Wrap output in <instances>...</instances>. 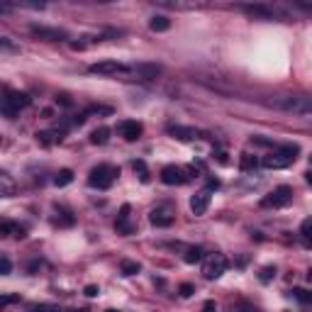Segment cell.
Instances as JSON below:
<instances>
[{"label": "cell", "instance_id": "obj_1", "mask_svg": "<svg viewBox=\"0 0 312 312\" xmlns=\"http://www.w3.org/2000/svg\"><path fill=\"white\" fill-rule=\"evenodd\" d=\"M271 105L278 108V110H283V112L300 115V117H305V115H310L312 112L310 98H305V95H283V98H278V100H271Z\"/></svg>", "mask_w": 312, "mask_h": 312}, {"label": "cell", "instance_id": "obj_2", "mask_svg": "<svg viewBox=\"0 0 312 312\" xmlns=\"http://www.w3.org/2000/svg\"><path fill=\"white\" fill-rule=\"evenodd\" d=\"M297 154H300V147H297V144H283L278 151L263 156V166H266V168H273V171L288 168V166L297 159Z\"/></svg>", "mask_w": 312, "mask_h": 312}, {"label": "cell", "instance_id": "obj_3", "mask_svg": "<svg viewBox=\"0 0 312 312\" xmlns=\"http://www.w3.org/2000/svg\"><path fill=\"white\" fill-rule=\"evenodd\" d=\"M120 176V168H115V166H108V164H100L95 166L91 171V176H88V185L91 188H98V190H105V188H110L112 181Z\"/></svg>", "mask_w": 312, "mask_h": 312}, {"label": "cell", "instance_id": "obj_4", "mask_svg": "<svg viewBox=\"0 0 312 312\" xmlns=\"http://www.w3.org/2000/svg\"><path fill=\"white\" fill-rule=\"evenodd\" d=\"M290 200H293V188L290 185H278L275 190H271L268 195H263L261 198V207H273V210H278V207H285V205H290Z\"/></svg>", "mask_w": 312, "mask_h": 312}, {"label": "cell", "instance_id": "obj_5", "mask_svg": "<svg viewBox=\"0 0 312 312\" xmlns=\"http://www.w3.org/2000/svg\"><path fill=\"white\" fill-rule=\"evenodd\" d=\"M224 271H227V258L222 256V254H210V256L202 261V275H205L207 280L220 278Z\"/></svg>", "mask_w": 312, "mask_h": 312}, {"label": "cell", "instance_id": "obj_6", "mask_svg": "<svg viewBox=\"0 0 312 312\" xmlns=\"http://www.w3.org/2000/svg\"><path fill=\"white\" fill-rule=\"evenodd\" d=\"M91 74L95 76H120V78H125L127 74V66L125 64H120V61H115V59H108V61H98V64H93L91 69H88Z\"/></svg>", "mask_w": 312, "mask_h": 312}, {"label": "cell", "instance_id": "obj_7", "mask_svg": "<svg viewBox=\"0 0 312 312\" xmlns=\"http://www.w3.org/2000/svg\"><path fill=\"white\" fill-rule=\"evenodd\" d=\"M30 105V95L27 93H20V91H8L5 93V98H3V110H5V115H15L18 110H22V108H27Z\"/></svg>", "mask_w": 312, "mask_h": 312}, {"label": "cell", "instance_id": "obj_8", "mask_svg": "<svg viewBox=\"0 0 312 312\" xmlns=\"http://www.w3.org/2000/svg\"><path fill=\"white\" fill-rule=\"evenodd\" d=\"M161 181L166 185H183L188 181V171L181 166H166L161 168Z\"/></svg>", "mask_w": 312, "mask_h": 312}, {"label": "cell", "instance_id": "obj_9", "mask_svg": "<svg viewBox=\"0 0 312 312\" xmlns=\"http://www.w3.org/2000/svg\"><path fill=\"white\" fill-rule=\"evenodd\" d=\"M30 32L39 39H47V42H61L66 39V32L64 30H54V27H44V25H32Z\"/></svg>", "mask_w": 312, "mask_h": 312}, {"label": "cell", "instance_id": "obj_10", "mask_svg": "<svg viewBox=\"0 0 312 312\" xmlns=\"http://www.w3.org/2000/svg\"><path fill=\"white\" fill-rule=\"evenodd\" d=\"M142 122H137V120H125V122H120V134L127 139V142H137L139 137H142Z\"/></svg>", "mask_w": 312, "mask_h": 312}, {"label": "cell", "instance_id": "obj_11", "mask_svg": "<svg viewBox=\"0 0 312 312\" xmlns=\"http://www.w3.org/2000/svg\"><path fill=\"white\" fill-rule=\"evenodd\" d=\"M207 207H210V190H200V193H195V195L190 198V210H193V215H205Z\"/></svg>", "mask_w": 312, "mask_h": 312}, {"label": "cell", "instance_id": "obj_12", "mask_svg": "<svg viewBox=\"0 0 312 312\" xmlns=\"http://www.w3.org/2000/svg\"><path fill=\"white\" fill-rule=\"evenodd\" d=\"M241 13L251 15V18H261V20H271L273 18V10L266 8V5H239Z\"/></svg>", "mask_w": 312, "mask_h": 312}, {"label": "cell", "instance_id": "obj_13", "mask_svg": "<svg viewBox=\"0 0 312 312\" xmlns=\"http://www.w3.org/2000/svg\"><path fill=\"white\" fill-rule=\"evenodd\" d=\"M129 212H132L129 205H122V207H120V215H117V232H120V234H132V232H134V227L129 224Z\"/></svg>", "mask_w": 312, "mask_h": 312}, {"label": "cell", "instance_id": "obj_14", "mask_svg": "<svg viewBox=\"0 0 312 312\" xmlns=\"http://www.w3.org/2000/svg\"><path fill=\"white\" fill-rule=\"evenodd\" d=\"M64 139V132H37V142L42 147H54Z\"/></svg>", "mask_w": 312, "mask_h": 312}, {"label": "cell", "instance_id": "obj_15", "mask_svg": "<svg viewBox=\"0 0 312 312\" xmlns=\"http://www.w3.org/2000/svg\"><path fill=\"white\" fill-rule=\"evenodd\" d=\"M168 134H173V137L181 139V142H193V139H198V132L193 127H168Z\"/></svg>", "mask_w": 312, "mask_h": 312}, {"label": "cell", "instance_id": "obj_16", "mask_svg": "<svg viewBox=\"0 0 312 312\" xmlns=\"http://www.w3.org/2000/svg\"><path fill=\"white\" fill-rule=\"evenodd\" d=\"M149 222H151L154 227H171V224H173V215L161 212V210H154V212L149 215Z\"/></svg>", "mask_w": 312, "mask_h": 312}, {"label": "cell", "instance_id": "obj_17", "mask_svg": "<svg viewBox=\"0 0 312 312\" xmlns=\"http://www.w3.org/2000/svg\"><path fill=\"white\" fill-rule=\"evenodd\" d=\"M0 237H25V229L15 222H0Z\"/></svg>", "mask_w": 312, "mask_h": 312}, {"label": "cell", "instance_id": "obj_18", "mask_svg": "<svg viewBox=\"0 0 312 312\" xmlns=\"http://www.w3.org/2000/svg\"><path fill=\"white\" fill-rule=\"evenodd\" d=\"M15 195V181L8 173H0V198H13Z\"/></svg>", "mask_w": 312, "mask_h": 312}, {"label": "cell", "instance_id": "obj_19", "mask_svg": "<svg viewBox=\"0 0 312 312\" xmlns=\"http://www.w3.org/2000/svg\"><path fill=\"white\" fill-rule=\"evenodd\" d=\"M149 27H151V32H166L171 27V20L164 18V15H156V18H151Z\"/></svg>", "mask_w": 312, "mask_h": 312}, {"label": "cell", "instance_id": "obj_20", "mask_svg": "<svg viewBox=\"0 0 312 312\" xmlns=\"http://www.w3.org/2000/svg\"><path fill=\"white\" fill-rule=\"evenodd\" d=\"M256 166H258V161L254 154H241L239 156V168L241 171H256Z\"/></svg>", "mask_w": 312, "mask_h": 312}, {"label": "cell", "instance_id": "obj_21", "mask_svg": "<svg viewBox=\"0 0 312 312\" xmlns=\"http://www.w3.org/2000/svg\"><path fill=\"white\" fill-rule=\"evenodd\" d=\"M71 181H74V171H71V168H61V171L56 173V178H54V183L59 185V188L69 185Z\"/></svg>", "mask_w": 312, "mask_h": 312}, {"label": "cell", "instance_id": "obj_22", "mask_svg": "<svg viewBox=\"0 0 312 312\" xmlns=\"http://www.w3.org/2000/svg\"><path fill=\"white\" fill-rule=\"evenodd\" d=\"M183 261L185 263H198V261H202V249L200 246H190V249H185Z\"/></svg>", "mask_w": 312, "mask_h": 312}, {"label": "cell", "instance_id": "obj_23", "mask_svg": "<svg viewBox=\"0 0 312 312\" xmlns=\"http://www.w3.org/2000/svg\"><path fill=\"white\" fill-rule=\"evenodd\" d=\"M108 139H110V129H108V127H98L91 134V142H93V144H105Z\"/></svg>", "mask_w": 312, "mask_h": 312}, {"label": "cell", "instance_id": "obj_24", "mask_svg": "<svg viewBox=\"0 0 312 312\" xmlns=\"http://www.w3.org/2000/svg\"><path fill=\"white\" fill-rule=\"evenodd\" d=\"M132 166H134V173L139 176V181H142V183H149V168H147V164H144L142 159H137Z\"/></svg>", "mask_w": 312, "mask_h": 312}, {"label": "cell", "instance_id": "obj_25", "mask_svg": "<svg viewBox=\"0 0 312 312\" xmlns=\"http://www.w3.org/2000/svg\"><path fill=\"white\" fill-rule=\"evenodd\" d=\"M120 268H122V273L125 275H137L139 271H142V266H139L137 261H127V258L120 263Z\"/></svg>", "mask_w": 312, "mask_h": 312}, {"label": "cell", "instance_id": "obj_26", "mask_svg": "<svg viewBox=\"0 0 312 312\" xmlns=\"http://www.w3.org/2000/svg\"><path fill=\"white\" fill-rule=\"evenodd\" d=\"M15 302H20V295H18V293H5V295H0V312L5 310V307H10V305H15Z\"/></svg>", "mask_w": 312, "mask_h": 312}, {"label": "cell", "instance_id": "obj_27", "mask_svg": "<svg viewBox=\"0 0 312 312\" xmlns=\"http://www.w3.org/2000/svg\"><path fill=\"white\" fill-rule=\"evenodd\" d=\"M86 120H88V115H112V108H105V105H93V108H88L86 112H81Z\"/></svg>", "mask_w": 312, "mask_h": 312}, {"label": "cell", "instance_id": "obj_28", "mask_svg": "<svg viewBox=\"0 0 312 312\" xmlns=\"http://www.w3.org/2000/svg\"><path fill=\"white\" fill-rule=\"evenodd\" d=\"M56 224H64V227H71L74 224V215L69 210H59V217H56Z\"/></svg>", "mask_w": 312, "mask_h": 312}, {"label": "cell", "instance_id": "obj_29", "mask_svg": "<svg viewBox=\"0 0 312 312\" xmlns=\"http://www.w3.org/2000/svg\"><path fill=\"white\" fill-rule=\"evenodd\" d=\"M27 312H61V307H56V305H47V302H42V305H30Z\"/></svg>", "mask_w": 312, "mask_h": 312}, {"label": "cell", "instance_id": "obj_30", "mask_svg": "<svg viewBox=\"0 0 312 312\" xmlns=\"http://www.w3.org/2000/svg\"><path fill=\"white\" fill-rule=\"evenodd\" d=\"M258 278H261V283H268L271 278H275V266H263L261 273H258Z\"/></svg>", "mask_w": 312, "mask_h": 312}, {"label": "cell", "instance_id": "obj_31", "mask_svg": "<svg viewBox=\"0 0 312 312\" xmlns=\"http://www.w3.org/2000/svg\"><path fill=\"white\" fill-rule=\"evenodd\" d=\"M300 234H302L305 241H310V237H312V220H310V217H307V220H302V224H300Z\"/></svg>", "mask_w": 312, "mask_h": 312}, {"label": "cell", "instance_id": "obj_32", "mask_svg": "<svg viewBox=\"0 0 312 312\" xmlns=\"http://www.w3.org/2000/svg\"><path fill=\"white\" fill-rule=\"evenodd\" d=\"M13 271V261L8 256H0V275H8Z\"/></svg>", "mask_w": 312, "mask_h": 312}, {"label": "cell", "instance_id": "obj_33", "mask_svg": "<svg viewBox=\"0 0 312 312\" xmlns=\"http://www.w3.org/2000/svg\"><path fill=\"white\" fill-rule=\"evenodd\" d=\"M193 293H195V285H193V283H181V288H178V295H181V297H190Z\"/></svg>", "mask_w": 312, "mask_h": 312}, {"label": "cell", "instance_id": "obj_34", "mask_svg": "<svg viewBox=\"0 0 312 312\" xmlns=\"http://www.w3.org/2000/svg\"><path fill=\"white\" fill-rule=\"evenodd\" d=\"M293 295L297 297V300H300V302H310V300H312V295L307 293L305 288H295V290H293Z\"/></svg>", "mask_w": 312, "mask_h": 312}, {"label": "cell", "instance_id": "obj_35", "mask_svg": "<svg viewBox=\"0 0 312 312\" xmlns=\"http://www.w3.org/2000/svg\"><path fill=\"white\" fill-rule=\"evenodd\" d=\"M0 49H3V52H18V47L5 37H0Z\"/></svg>", "mask_w": 312, "mask_h": 312}, {"label": "cell", "instance_id": "obj_36", "mask_svg": "<svg viewBox=\"0 0 312 312\" xmlns=\"http://www.w3.org/2000/svg\"><path fill=\"white\" fill-rule=\"evenodd\" d=\"M56 103H61L64 108H71V98H69L66 93H61V95H56Z\"/></svg>", "mask_w": 312, "mask_h": 312}, {"label": "cell", "instance_id": "obj_37", "mask_svg": "<svg viewBox=\"0 0 312 312\" xmlns=\"http://www.w3.org/2000/svg\"><path fill=\"white\" fill-rule=\"evenodd\" d=\"M83 293L88 295V297H95V295L100 293V288H98V285H86V288H83Z\"/></svg>", "mask_w": 312, "mask_h": 312}, {"label": "cell", "instance_id": "obj_38", "mask_svg": "<svg viewBox=\"0 0 312 312\" xmlns=\"http://www.w3.org/2000/svg\"><path fill=\"white\" fill-rule=\"evenodd\" d=\"M202 312H217V305H215V300H207V302L202 305Z\"/></svg>", "mask_w": 312, "mask_h": 312}, {"label": "cell", "instance_id": "obj_39", "mask_svg": "<svg viewBox=\"0 0 312 312\" xmlns=\"http://www.w3.org/2000/svg\"><path fill=\"white\" fill-rule=\"evenodd\" d=\"M217 188H220V181H217V178H210V181H207V190H217Z\"/></svg>", "mask_w": 312, "mask_h": 312}, {"label": "cell", "instance_id": "obj_40", "mask_svg": "<svg viewBox=\"0 0 312 312\" xmlns=\"http://www.w3.org/2000/svg\"><path fill=\"white\" fill-rule=\"evenodd\" d=\"M215 156H217V161H220V164H227V154H215Z\"/></svg>", "mask_w": 312, "mask_h": 312}, {"label": "cell", "instance_id": "obj_41", "mask_svg": "<svg viewBox=\"0 0 312 312\" xmlns=\"http://www.w3.org/2000/svg\"><path fill=\"white\" fill-rule=\"evenodd\" d=\"M8 10H10V5H0V15H3V13H8Z\"/></svg>", "mask_w": 312, "mask_h": 312}, {"label": "cell", "instance_id": "obj_42", "mask_svg": "<svg viewBox=\"0 0 312 312\" xmlns=\"http://www.w3.org/2000/svg\"><path fill=\"white\" fill-rule=\"evenodd\" d=\"M69 312H91V310H86V307H74V310H69Z\"/></svg>", "mask_w": 312, "mask_h": 312}, {"label": "cell", "instance_id": "obj_43", "mask_svg": "<svg viewBox=\"0 0 312 312\" xmlns=\"http://www.w3.org/2000/svg\"><path fill=\"white\" fill-rule=\"evenodd\" d=\"M105 312H120V310H112V307H110V310H105Z\"/></svg>", "mask_w": 312, "mask_h": 312}]
</instances>
